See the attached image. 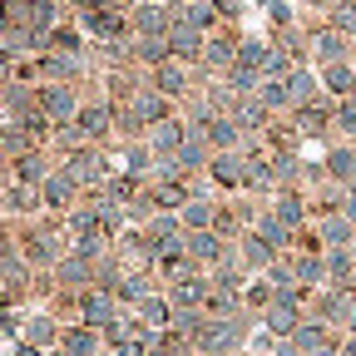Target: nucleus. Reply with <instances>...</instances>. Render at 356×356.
<instances>
[{
	"label": "nucleus",
	"instance_id": "2",
	"mask_svg": "<svg viewBox=\"0 0 356 356\" xmlns=\"http://www.w3.org/2000/svg\"><path fill=\"white\" fill-rule=\"evenodd\" d=\"M65 356H99V341L89 332H70L65 337Z\"/></svg>",
	"mask_w": 356,
	"mask_h": 356
},
{
	"label": "nucleus",
	"instance_id": "5",
	"mask_svg": "<svg viewBox=\"0 0 356 356\" xmlns=\"http://www.w3.org/2000/svg\"><path fill=\"white\" fill-rule=\"evenodd\" d=\"M139 312H144V322H149V327H163V317H168V307H163V302H154V297H144V302H139Z\"/></svg>",
	"mask_w": 356,
	"mask_h": 356
},
{
	"label": "nucleus",
	"instance_id": "3",
	"mask_svg": "<svg viewBox=\"0 0 356 356\" xmlns=\"http://www.w3.org/2000/svg\"><path fill=\"white\" fill-rule=\"evenodd\" d=\"M188 252H193L198 262H213V257H218V243H213L208 233H193V238H188Z\"/></svg>",
	"mask_w": 356,
	"mask_h": 356
},
{
	"label": "nucleus",
	"instance_id": "6",
	"mask_svg": "<svg viewBox=\"0 0 356 356\" xmlns=\"http://www.w3.org/2000/svg\"><path fill=\"white\" fill-rule=\"evenodd\" d=\"M213 173H218V178H228V184H233V178H238V159H218V163H213Z\"/></svg>",
	"mask_w": 356,
	"mask_h": 356
},
{
	"label": "nucleus",
	"instance_id": "1",
	"mask_svg": "<svg viewBox=\"0 0 356 356\" xmlns=\"http://www.w3.org/2000/svg\"><path fill=\"white\" fill-rule=\"evenodd\" d=\"M114 322V302L104 292H89L84 297V327H109Z\"/></svg>",
	"mask_w": 356,
	"mask_h": 356
},
{
	"label": "nucleus",
	"instance_id": "7",
	"mask_svg": "<svg viewBox=\"0 0 356 356\" xmlns=\"http://www.w3.org/2000/svg\"><path fill=\"white\" fill-rule=\"evenodd\" d=\"M30 341H50V322H44V317L30 327Z\"/></svg>",
	"mask_w": 356,
	"mask_h": 356
},
{
	"label": "nucleus",
	"instance_id": "4",
	"mask_svg": "<svg viewBox=\"0 0 356 356\" xmlns=\"http://www.w3.org/2000/svg\"><path fill=\"white\" fill-rule=\"evenodd\" d=\"M70 188H74V184H70V178H50V184H44V198H50L55 208H65V198H70Z\"/></svg>",
	"mask_w": 356,
	"mask_h": 356
}]
</instances>
